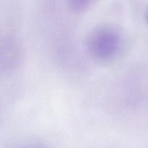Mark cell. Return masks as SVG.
Instances as JSON below:
<instances>
[{
    "mask_svg": "<svg viewBox=\"0 0 148 148\" xmlns=\"http://www.w3.org/2000/svg\"><path fill=\"white\" fill-rule=\"evenodd\" d=\"M124 35L117 26L103 24L92 29L87 36L88 55L98 62H109L119 56L124 46Z\"/></svg>",
    "mask_w": 148,
    "mask_h": 148,
    "instance_id": "6da1fadb",
    "label": "cell"
},
{
    "mask_svg": "<svg viewBox=\"0 0 148 148\" xmlns=\"http://www.w3.org/2000/svg\"><path fill=\"white\" fill-rule=\"evenodd\" d=\"M20 57V49L14 40H6L1 48V66L12 69L18 64Z\"/></svg>",
    "mask_w": 148,
    "mask_h": 148,
    "instance_id": "7a4b0ae2",
    "label": "cell"
},
{
    "mask_svg": "<svg viewBox=\"0 0 148 148\" xmlns=\"http://www.w3.org/2000/svg\"><path fill=\"white\" fill-rule=\"evenodd\" d=\"M145 20H146V21H147V23H148V8H147V11H146V13H145Z\"/></svg>",
    "mask_w": 148,
    "mask_h": 148,
    "instance_id": "277c9868",
    "label": "cell"
},
{
    "mask_svg": "<svg viewBox=\"0 0 148 148\" xmlns=\"http://www.w3.org/2000/svg\"><path fill=\"white\" fill-rule=\"evenodd\" d=\"M68 8L75 13L83 12L88 10L95 0H66Z\"/></svg>",
    "mask_w": 148,
    "mask_h": 148,
    "instance_id": "3957f363",
    "label": "cell"
}]
</instances>
